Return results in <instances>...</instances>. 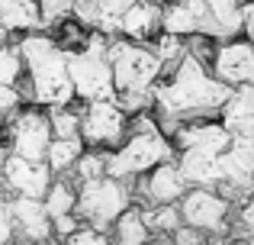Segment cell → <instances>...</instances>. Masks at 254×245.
Segmentation results:
<instances>
[{"instance_id": "28", "label": "cell", "mask_w": 254, "mask_h": 245, "mask_svg": "<svg viewBox=\"0 0 254 245\" xmlns=\"http://www.w3.org/2000/svg\"><path fill=\"white\" fill-rule=\"evenodd\" d=\"M168 239H171V245H209V236H206L203 229L187 226V223H180Z\"/></svg>"}, {"instance_id": "18", "label": "cell", "mask_w": 254, "mask_h": 245, "mask_svg": "<svg viewBox=\"0 0 254 245\" xmlns=\"http://www.w3.org/2000/svg\"><path fill=\"white\" fill-rule=\"evenodd\" d=\"M148 239H151V229H148V223H145L138 203L126 207L110 226V242L113 245H145Z\"/></svg>"}, {"instance_id": "23", "label": "cell", "mask_w": 254, "mask_h": 245, "mask_svg": "<svg viewBox=\"0 0 254 245\" xmlns=\"http://www.w3.org/2000/svg\"><path fill=\"white\" fill-rule=\"evenodd\" d=\"M148 45L158 52V58H161V65H164V75H168L171 68H177V62L187 55V39L174 36V32H158Z\"/></svg>"}, {"instance_id": "4", "label": "cell", "mask_w": 254, "mask_h": 245, "mask_svg": "<svg viewBox=\"0 0 254 245\" xmlns=\"http://www.w3.org/2000/svg\"><path fill=\"white\" fill-rule=\"evenodd\" d=\"M106 58L113 68L116 94H151L155 81L164 75V65L148 42H132L126 36L106 39Z\"/></svg>"}, {"instance_id": "33", "label": "cell", "mask_w": 254, "mask_h": 245, "mask_svg": "<svg viewBox=\"0 0 254 245\" xmlns=\"http://www.w3.org/2000/svg\"><path fill=\"white\" fill-rule=\"evenodd\" d=\"M3 152H6V149H3V142H0V158H3Z\"/></svg>"}, {"instance_id": "27", "label": "cell", "mask_w": 254, "mask_h": 245, "mask_svg": "<svg viewBox=\"0 0 254 245\" xmlns=\"http://www.w3.org/2000/svg\"><path fill=\"white\" fill-rule=\"evenodd\" d=\"M62 245H113V242H110V233H103V229H93V226H87V223H81V226H77L71 236H64Z\"/></svg>"}, {"instance_id": "20", "label": "cell", "mask_w": 254, "mask_h": 245, "mask_svg": "<svg viewBox=\"0 0 254 245\" xmlns=\"http://www.w3.org/2000/svg\"><path fill=\"white\" fill-rule=\"evenodd\" d=\"M84 152V139L81 136H52L49 149H45V164L52 168V174H68L71 168H74L77 155Z\"/></svg>"}, {"instance_id": "26", "label": "cell", "mask_w": 254, "mask_h": 245, "mask_svg": "<svg viewBox=\"0 0 254 245\" xmlns=\"http://www.w3.org/2000/svg\"><path fill=\"white\" fill-rule=\"evenodd\" d=\"M0 84H23V58L16 45H0Z\"/></svg>"}, {"instance_id": "21", "label": "cell", "mask_w": 254, "mask_h": 245, "mask_svg": "<svg viewBox=\"0 0 254 245\" xmlns=\"http://www.w3.org/2000/svg\"><path fill=\"white\" fill-rule=\"evenodd\" d=\"M142 216H145V223H148L151 236H171L174 229L184 223L177 203H151V207H142Z\"/></svg>"}, {"instance_id": "3", "label": "cell", "mask_w": 254, "mask_h": 245, "mask_svg": "<svg viewBox=\"0 0 254 245\" xmlns=\"http://www.w3.org/2000/svg\"><path fill=\"white\" fill-rule=\"evenodd\" d=\"M177 155L174 142L158 129V120L151 110L132 113L126 126V139L113 152H106V174L119 177V181H135L148 168L161 162H171Z\"/></svg>"}, {"instance_id": "22", "label": "cell", "mask_w": 254, "mask_h": 245, "mask_svg": "<svg viewBox=\"0 0 254 245\" xmlns=\"http://www.w3.org/2000/svg\"><path fill=\"white\" fill-rule=\"evenodd\" d=\"M45 113H49L52 136H81V100L68 103V107H45Z\"/></svg>"}, {"instance_id": "32", "label": "cell", "mask_w": 254, "mask_h": 245, "mask_svg": "<svg viewBox=\"0 0 254 245\" xmlns=\"http://www.w3.org/2000/svg\"><path fill=\"white\" fill-rule=\"evenodd\" d=\"M16 245H55V239H42V242H16Z\"/></svg>"}, {"instance_id": "16", "label": "cell", "mask_w": 254, "mask_h": 245, "mask_svg": "<svg viewBox=\"0 0 254 245\" xmlns=\"http://www.w3.org/2000/svg\"><path fill=\"white\" fill-rule=\"evenodd\" d=\"M135 0H81L74 19H81L87 29H97L103 36H119V19Z\"/></svg>"}, {"instance_id": "17", "label": "cell", "mask_w": 254, "mask_h": 245, "mask_svg": "<svg viewBox=\"0 0 254 245\" xmlns=\"http://www.w3.org/2000/svg\"><path fill=\"white\" fill-rule=\"evenodd\" d=\"M219 120L229 132H251L254 136V84L232 87V94L219 107Z\"/></svg>"}, {"instance_id": "29", "label": "cell", "mask_w": 254, "mask_h": 245, "mask_svg": "<svg viewBox=\"0 0 254 245\" xmlns=\"http://www.w3.org/2000/svg\"><path fill=\"white\" fill-rule=\"evenodd\" d=\"M0 245H16V229H13L10 197L0 194Z\"/></svg>"}, {"instance_id": "31", "label": "cell", "mask_w": 254, "mask_h": 245, "mask_svg": "<svg viewBox=\"0 0 254 245\" xmlns=\"http://www.w3.org/2000/svg\"><path fill=\"white\" fill-rule=\"evenodd\" d=\"M145 245H171V239H168V236H151Z\"/></svg>"}, {"instance_id": "12", "label": "cell", "mask_w": 254, "mask_h": 245, "mask_svg": "<svg viewBox=\"0 0 254 245\" xmlns=\"http://www.w3.org/2000/svg\"><path fill=\"white\" fill-rule=\"evenodd\" d=\"M209 71L229 87L254 84V45L245 36H232L216 42V52L209 58Z\"/></svg>"}, {"instance_id": "8", "label": "cell", "mask_w": 254, "mask_h": 245, "mask_svg": "<svg viewBox=\"0 0 254 245\" xmlns=\"http://www.w3.org/2000/svg\"><path fill=\"white\" fill-rule=\"evenodd\" d=\"M180 220L187 226L203 229L209 239H219V236H232V207L216 187H187L184 197L177 200Z\"/></svg>"}, {"instance_id": "24", "label": "cell", "mask_w": 254, "mask_h": 245, "mask_svg": "<svg viewBox=\"0 0 254 245\" xmlns=\"http://www.w3.org/2000/svg\"><path fill=\"white\" fill-rule=\"evenodd\" d=\"M68 174L74 177V184H81V181H93V177L106 174V152H103V149H87V145H84V152L77 155L74 168H71Z\"/></svg>"}, {"instance_id": "15", "label": "cell", "mask_w": 254, "mask_h": 245, "mask_svg": "<svg viewBox=\"0 0 254 245\" xmlns=\"http://www.w3.org/2000/svg\"><path fill=\"white\" fill-rule=\"evenodd\" d=\"M161 3L164 0H135L119 19V36L132 42H151L161 32Z\"/></svg>"}, {"instance_id": "7", "label": "cell", "mask_w": 254, "mask_h": 245, "mask_svg": "<svg viewBox=\"0 0 254 245\" xmlns=\"http://www.w3.org/2000/svg\"><path fill=\"white\" fill-rule=\"evenodd\" d=\"M0 142L13 155L32 158V162H45V149L52 142V126L49 113L39 103H26L16 113L0 126Z\"/></svg>"}, {"instance_id": "9", "label": "cell", "mask_w": 254, "mask_h": 245, "mask_svg": "<svg viewBox=\"0 0 254 245\" xmlns=\"http://www.w3.org/2000/svg\"><path fill=\"white\" fill-rule=\"evenodd\" d=\"M126 126H129V113L113 97L81 103V139L87 149L113 152L126 139Z\"/></svg>"}, {"instance_id": "19", "label": "cell", "mask_w": 254, "mask_h": 245, "mask_svg": "<svg viewBox=\"0 0 254 245\" xmlns=\"http://www.w3.org/2000/svg\"><path fill=\"white\" fill-rule=\"evenodd\" d=\"M42 203H45V213L49 220H58V216H68L74 213V203H77V184L71 174H55L49 184V190L42 194Z\"/></svg>"}, {"instance_id": "14", "label": "cell", "mask_w": 254, "mask_h": 245, "mask_svg": "<svg viewBox=\"0 0 254 245\" xmlns=\"http://www.w3.org/2000/svg\"><path fill=\"white\" fill-rule=\"evenodd\" d=\"M36 29H42L36 0H0V45H10Z\"/></svg>"}, {"instance_id": "11", "label": "cell", "mask_w": 254, "mask_h": 245, "mask_svg": "<svg viewBox=\"0 0 254 245\" xmlns=\"http://www.w3.org/2000/svg\"><path fill=\"white\" fill-rule=\"evenodd\" d=\"M190 184L184 181L177 162H161L155 168H148L145 174H138L132 181V200L138 207H151V203H177L184 197V190Z\"/></svg>"}, {"instance_id": "13", "label": "cell", "mask_w": 254, "mask_h": 245, "mask_svg": "<svg viewBox=\"0 0 254 245\" xmlns=\"http://www.w3.org/2000/svg\"><path fill=\"white\" fill-rule=\"evenodd\" d=\"M10 213H13V229H16V242H42L55 239L52 236V220L45 213L42 197H10Z\"/></svg>"}, {"instance_id": "6", "label": "cell", "mask_w": 254, "mask_h": 245, "mask_svg": "<svg viewBox=\"0 0 254 245\" xmlns=\"http://www.w3.org/2000/svg\"><path fill=\"white\" fill-rule=\"evenodd\" d=\"M132 181H119L113 174H100L93 181H81L77 184V203L74 213L81 216V223L93 229L110 233L113 220L123 213L126 207H132Z\"/></svg>"}, {"instance_id": "2", "label": "cell", "mask_w": 254, "mask_h": 245, "mask_svg": "<svg viewBox=\"0 0 254 245\" xmlns=\"http://www.w3.org/2000/svg\"><path fill=\"white\" fill-rule=\"evenodd\" d=\"M16 52L23 58V75L29 87V100L39 107H68L74 103V87L68 78V52L55 42L49 29H36L19 36Z\"/></svg>"}, {"instance_id": "1", "label": "cell", "mask_w": 254, "mask_h": 245, "mask_svg": "<svg viewBox=\"0 0 254 245\" xmlns=\"http://www.w3.org/2000/svg\"><path fill=\"white\" fill-rule=\"evenodd\" d=\"M232 94L229 84H222L209 71V65L193 58L187 52L161 75L151 87V113L155 116H177V120H193V116H219V107Z\"/></svg>"}, {"instance_id": "5", "label": "cell", "mask_w": 254, "mask_h": 245, "mask_svg": "<svg viewBox=\"0 0 254 245\" xmlns=\"http://www.w3.org/2000/svg\"><path fill=\"white\" fill-rule=\"evenodd\" d=\"M106 39L110 36L90 29V36H87L81 49L68 52V78H71V87H74V97L81 103L106 100V97L116 94L113 68H110V58H106Z\"/></svg>"}, {"instance_id": "30", "label": "cell", "mask_w": 254, "mask_h": 245, "mask_svg": "<svg viewBox=\"0 0 254 245\" xmlns=\"http://www.w3.org/2000/svg\"><path fill=\"white\" fill-rule=\"evenodd\" d=\"M242 36L254 45V16H245V26H242Z\"/></svg>"}, {"instance_id": "10", "label": "cell", "mask_w": 254, "mask_h": 245, "mask_svg": "<svg viewBox=\"0 0 254 245\" xmlns=\"http://www.w3.org/2000/svg\"><path fill=\"white\" fill-rule=\"evenodd\" d=\"M52 168L45 162H32V158L13 155V152H3L0 158V194L13 197H42L52 184Z\"/></svg>"}, {"instance_id": "25", "label": "cell", "mask_w": 254, "mask_h": 245, "mask_svg": "<svg viewBox=\"0 0 254 245\" xmlns=\"http://www.w3.org/2000/svg\"><path fill=\"white\" fill-rule=\"evenodd\" d=\"M36 3H39V16H42V29H52L62 19L74 16L81 0H36Z\"/></svg>"}]
</instances>
